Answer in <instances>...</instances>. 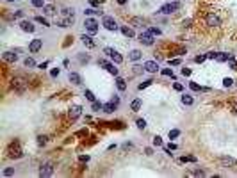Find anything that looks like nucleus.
Returning a JSON list of instances; mask_svg holds the SVG:
<instances>
[{"instance_id":"5701e85b","label":"nucleus","mask_w":237,"mask_h":178,"mask_svg":"<svg viewBox=\"0 0 237 178\" xmlns=\"http://www.w3.org/2000/svg\"><path fill=\"white\" fill-rule=\"evenodd\" d=\"M121 34L125 36V38H134V36H136V34H134V30H132L130 27H127V25L121 27Z\"/></svg>"},{"instance_id":"b1692460","label":"nucleus","mask_w":237,"mask_h":178,"mask_svg":"<svg viewBox=\"0 0 237 178\" xmlns=\"http://www.w3.org/2000/svg\"><path fill=\"white\" fill-rule=\"evenodd\" d=\"M128 57H130L132 61H139V59L143 57V52H141V50H132L130 54H128Z\"/></svg>"},{"instance_id":"7ed1b4c3","label":"nucleus","mask_w":237,"mask_h":178,"mask_svg":"<svg viewBox=\"0 0 237 178\" xmlns=\"http://www.w3.org/2000/svg\"><path fill=\"white\" fill-rule=\"evenodd\" d=\"M13 87H14L18 93H23L25 87H27V80H25L23 77H16V78H13Z\"/></svg>"},{"instance_id":"aec40b11","label":"nucleus","mask_w":237,"mask_h":178,"mask_svg":"<svg viewBox=\"0 0 237 178\" xmlns=\"http://www.w3.org/2000/svg\"><path fill=\"white\" fill-rule=\"evenodd\" d=\"M70 82L75 84V86H80V84H82V78H80L79 73H70Z\"/></svg>"},{"instance_id":"09e8293b","label":"nucleus","mask_w":237,"mask_h":178,"mask_svg":"<svg viewBox=\"0 0 237 178\" xmlns=\"http://www.w3.org/2000/svg\"><path fill=\"white\" fill-rule=\"evenodd\" d=\"M162 75H166V77H173V71H171V70H162Z\"/></svg>"},{"instance_id":"0eeeda50","label":"nucleus","mask_w":237,"mask_h":178,"mask_svg":"<svg viewBox=\"0 0 237 178\" xmlns=\"http://www.w3.org/2000/svg\"><path fill=\"white\" fill-rule=\"evenodd\" d=\"M102 25H104L107 30H116L118 25H116V20L112 16H104V20H102Z\"/></svg>"},{"instance_id":"4d7b16f0","label":"nucleus","mask_w":237,"mask_h":178,"mask_svg":"<svg viewBox=\"0 0 237 178\" xmlns=\"http://www.w3.org/2000/svg\"><path fill=\"white\" fill-rule=\"evenodd\" d=\"M118 4H120V5H125V4H127V0H118Z\"/></svg>"},{"instance_id":"6e6d98bb","label":"nucleus","mask_w":237,"mask_h":178,"mask_svg":"<svg viewBox=\"0 0 237 178\" xmlns=\"http://www.w3.org/2000/svg\"><path fill=\"white\" fill-rule=\"evenodd\" d=\"M123 148L128 150V148H132V144H130V143H125V144H123Z\"/></svg>"},{"instance_id":"864d4df0","label":"nucleus","mask_w":237,"mask_h":178,"mask_svg":"<svg viewBox=\"0 0 237 178\" xmlns=\"http://www.w3.org/2000/svg\"><path fill=\"white\" fill-rule=\"evenodd\" d=\"M13 173H14V169H5V171H4V175H5V176H11Z\"/></svg>"},{"instance_id":"20e7f679","label":"nucleus","mask_w":237,"mask_h":178,"mask_svg":"<svg viewBox=\"0 0 237 178\" xmlns=\"http://www.w3.org/2000/svg\"><path fill=\"white\" fill-rule=\"evenodd\" d=\"M178 7H180L178 2H169V4H164V5L161 7V13H162V14H171V13L177 11Z\"/></svg>"},{"instance_id":"9d476101","label":"nucleus","mask_w":237,"mask_h":178,"mask_svg":"<svg viewBox=\"0 0 237 178\" xmlns=\"http://www.w3.org/2000/svg\"><path fill=\"white\" fill-rule=\"evenodd\" d=\"M23 153H22V150L18 148V144H16V148H14V144H11V148L7 150V157H11V159H20Z\"/></svg>"},{"instance_id":"2f4dec72","label":"nucleus","mask_w":237,"mask_h":178,"mask_svg":"<svg viewBox=\"0 0 237 178\" xmlns=\"http://www.w3.org/2000/svg\"><path fill=\"white\" fill-rule=\"evenodd\" d=\"M198 159H196V157H182V159H180V162H196Z\"/></svg>"},{"instance_id":"37998d69","label":"nucleus","mask_w":237,"mask_h":178,"mask_svg":"<svg viewBox=\"0 0 237 178\" xmlns=\"http://www.w3.org/2000/svg\"><path fill=\"white\" fill-rule=\"evenodd\" d=\"M150 32H152L153 36H161V29H157V27H153V29H150Z\"/></svg>"},{"instance_id":"bf43d9fd","label":"nucleus","mask_w":237,"mask_h":178,"mask_svg":"<svg viewBox=\"0 0 237 178\" xmlns=\"http://www.w3.org/2000/svg\"><path fill=\"white\" fill-rule=\"evenodd\" d=\"M7 2H14V0H7Z\"/></svg>"},{"instance_id":"3c124183","label":"nucleus","mask_w":237,"mask_h":178,"mask_svg":"<svg viewBox=\"0 0 237 178\" xmlns=\"http://www.w3.org/2000/svg\"><path fill=\"white\" fill-rule=\"evenodd\" d=\"M182 75H184V77H189V75H191V70L184 68V70H182Z\"/></svg>"},{"instance_id":"ddd939ff","label":"nucleus","mask_w":237,"mask_h":178,"mask_svg":"<svg viewBox=\"0 0 237 178\" xmlns=\"http://www.w3.org/2000/svg\"><path fill=\"white\" fill-rule=\"evenodd\" d=\"M143 66H145V70H146V71H150V73H155V71H159V64H157L155 61H146Z\"/></svg>"},{"instance_id":"39448f33","label":"nucleus","mask_w":237,"mask_h":178,"mask_svg":"<svg viewBox=\"0 0 237 178\" xmlns=\"http://www.w3.org/2000/svg\"><path fill=\"white\" fill-rule=\"evenodd\" d=\"M139 41H141L143 45H146V46H152L155 39H153V34L148 30V32H141V34H139Z\"/></svg>"},{"instance_id":"c85d7f7f","label":"nucleus","mask_w":237,"mask_h":178,"mask_svg":"<svg viewBox=\"0 0 237 178\" xmlns=\"http://www.w3.org/2000/svg\"><path fill=\"white\" fill-rule=\"evenodd\" d=\"M23 64H25L27 68H34V66H36V62H34V59H30V57H27V59L23 61Z\"/></svg>"},{"instance_id":"ea45409f","label":"nucleus","mask_w":237,"mask_h":178,"mask_svg":"<svg viewBox=\"0 0 237 178\" xmlns=\"http://www.w3.org/2000/svg\"><path fill=\"white\" fill-rule=\"evenodd\" d=\"M189 86H191V89H193V91H203V89H201V87L198 86V84H196V82H191V84H189Z\"/></svg>"},{"instance_id":"4468645a","label":"nucleus","mask_w":237,"mask_h":178,"mask_svg":"<svg viewBox=\"0 0 237 178\" xmlns=\"http://www.w3.org/2000/svg\"><path fill=\"white\" fill-rule=\"evenodd\" d=\"M41 46H43V39H32V41H30V45H29V50L30 52H38Z\"/></svg>"},{"instance_id":"393cba45","label":"nucleus","mask_w":237,"mask_h":178,"mask_svg":"<svg viewBox=\"0 0 237 178\" xmlns=\"http://www.w3.org/2000/svg\"><path fill=\"white\" fill-rule=\"evenodd\" d=\"M141 105H143V100H134L132 105H130V109H132L134 112H137V110L141 109Z\"/></svg>"},{"instance_id":"8fccbe9b","label":"nucleus","mask_w":237,"mask_h":178,"mask_svg":"<svg viewBox=\"0 0 237 178\" xmlns=\"http://www.w3.org/2000/svg\"><path fill=\"white\" fill-rule=\"evenodd\" d=\"M180 62H182L180 59H173V61H169V64H173V66H178Z\"/></svg>"},{"instance_id":"2eb2a0df","label":"nucleus","mask_w":237,"mask_h":178,"mask_svg":"<svg viewBox=\"0 0 237 178\" xmlns=\"http://www.w3.org/2000/svg\"><path fill=\"white\" fill-rule=\"evenodd\" d=\"M80 112H82V107H80V105H73V107L70 109L68 114H70V118H71V119H77V118L80 116Z\"/></svg>"},{"instance_id":"f03ea898","label":"nucleus","mask_w":237,"mask_h":178,"mask_svg":"<svg viewBox=\"0 0 237 178\" xmlns=\"http://www.w3.org/2000/svg\"><path fill=\"white\" fill-rule=\"evenodd\" d=\"M84 25H86V29H87L89 34H96V32H98V22H96L95 18H86Z\"/></svg>"},{"instance_id":"4be33fe9","label":"nucleus","mask_w":237,"mask_h":178,"mask_svg":"<svg viewBox=\"0 0 237 178\" xmlns=\"http://www.w3.org/2000/svg\"><path fill=\"white\" fill-rule=\"evenodd\" d=\"M116 87H118L120 91H125V89H127V82H125V78L116 77Z\"/></svg>"},{"instance_id":"9b49d317","label":"nucleus","mask_w":237,"mask_h":178,"mask_svg":"<svg viewBox=\"0 0 237 178\" xmlns=\"http://www.w3.org/2000/svg\"><path fill=\"white\" fill-rule=\"evenodd\" d=\"M207 25L209 27H219L221 25V20H219V16H216V14H207Z\"/></svg>"},{"instance_id":"c9c22d12","label":"nucleus","mask_w":237,"mask_h":178,"mask_svg":"<svg viewBox=\"0 0 237 178\" xmlns=\"http://www.w3.org/2000/svg\"><path fill=\"white\" fill-rule=\"evenodd\" d=\"M32 5L34 7H43L45 5V0H32Z\"/></svg>"},{"instance_id":"72a5a7b5","label":"nucleus","mask_w":237,"mask_h":178,"mask_svg":"<svg viewBox=\"0 0 237 178\" xmlns=\"http://www.w3.org/2000/svg\"><path fill=\"white\" fill-rule=\"evenodd\" d=\"M104 109V103H100V102H93V110H102Z\"/></svg>"},{"instance_id":"c756f323","label":"nucleus","mask_w":237,"mask_h":178,"mask_svg":"<svg viewBox=\"0 0 237 178\" xmlns=\"http://www.w3.org/2000/svg\"><path fill=\"white\" fill-rule=\"evenodd\" d=\"M226 62H228V66H230V70H237V61L234 59V55L228 59V61H226Z\"/></svg>"},{"instance_id":"f8f14e48","label":"nucleus","mask_w":237,"mask_h":178,"mask_svg":"<svg viewBox=\"0 0 237 178\" xmlns=\"http://www.w3.org/2000/svg\"><path fill=\"white\" fill-rule=\"evenodd\" d=\"M54 175V167L52 164H45V166H41V169H39V176H52Z\"/></svg>"},{"instance_id":"c03bdc74","label":"nucleus","mask_w":237,"mask_h":178,"mask_svg":"<svg viewBox=\"0 0 237 178\" xmlns=\"http://www.w3.org/2000/svg\"><path fill=\"white\" fill-rule=\"evenodd\" d=\"M152 82H153V80H145V82H143V84H139V89H143V87H148V86H150Z\"/></svg>"},{"instance_id":"603ef678","label":"nucleus","mask_w":237,"mask_h":178,"mask_svg":"<svg viewBox=\"0 0 237 178\" xmlns=\"http://www.w3.org/2000/svg\"><path fill=\"white\" fill-rule=\"evenodd\" d=\"M59 71H61V70L55 68V70H52V73H50V75H52V77H57V75H59Z\"/></svg>"},{"instance_id":"dca6fc26","label":"nucleus","mask_w":237,"mask_h":178,"mask_svg":"<svg viewBox=\"0 0 237 178\" xmlns=\"http://www.w3.org/2000/svg\"><path fill=\"white\" fill-rule=\"evenodd\" d=\"M219 164L223 166H237V160L232 157H219Z\"/></svg>"},{"instance_id":"5fc2aeb1","label":"nucleus","mask_w":237,"mask_h":178,"mask_svg":"<svg viewBox=\"0 0 237 178\" xmlns=\"http://www.w3.org/2000/svg\"><path fill=\"white\" fill-rule=\"evenodd\" d=\"M80 160H82V162H87L89 157H87V155H80Z\"/></svg>"},{"instance_id":"4c0bfd02","label":"nucleus","mask_w":237,"mask_h":178,"mask_svg":"<svg viewBox=\"0 0 237 178\" xmlns=\"http://www.w3.org/2000/svg\"><path fill=\"white\" fill-rule=\"evenodd\" d=\"M46 141H48L46 135H39L38 137V144H46Z\"/></svg>"},{"instance_id":"13d9d810","label":"nucleus","mask_w":237,"mask_h":178,"mask_svg":"<svg viewBox=\"0 0 237 178\" xmlns=\"http://www.w3.org/2000/svg\"><path fill=\"white\" fill-rule=\"evenodd\" d=\"M234 112H235V114H237V107H235V109H234Z\"/></svg>"},{"instance_id":"a19ab883","label":"nucleus","mask_w":237,"mask_h":178,"mask_svg":"<svg viewBox=\"0 0 237 178\" xmlns=\"http://www.w3.org/2000/svg\"><path fill=\"white\" fill-rule=\"evenodd\" d=\"M87 16H91V14H100V11H96V9H86V11H84Z\"/></svg>"},{"instance_id":"f257e3e1","label":"nucleus","mask_w":237,"mask_h":178,"mask_svg":"<svg viewBox=\"0 0 237 178\" xmlns=\"http://www.w3.org/2000/svg\"><path fill=\"white\" fill-rule=\"evenodd\" d=\"M104 54H105L107 57H111L112 61L116 62V64H121V62H123V57L120 55V52H118V50H114V48H109V46H107V48H104Z\"/></svg>"},{"instance_id":"79ce46f5","label":"nucleus","mask_w":237,"mask_h":178,"mask_svg":"<svg viewBox=\"0 0 237 178\" xmlns=\"http://www.w3.org/2000/svg\"><path fill=\"white\" fill-rule=\"evenodd\" d=\"M153 144H155V146H162V139L159 137V135H155V137H153Z\"/></svg>"},{"instance_id":"49530a36","label":"nucleus","mask_w":237,"mask_h":178,"mask_svg":"<svg viewBox=\"0 0 237 178\" xmlns=\"http://www.w3.org/2000/svg\"><path fill=\"white\" fill-rule=\"evenodd\" d=\"M137 127H139V128H145V127H146V121H145V119H137Z\"/></svg>"},{"instance_id":"7c9ffc66","label":"nucleus","mask_w":237,"mask_h":178,"mask_svg":"<svg viewBox=\"0 0 237 178\" xmlns=\"http://www.w3.org/2000/svg\"><path fill=\"white\" fill-rule=\"evenodd\" d=\"M34 20H36V22H38V23H43L45 27H50V23L46 22V18H43V16H36Z\"/></svg>"},{"instance_id":"de8ad7c7","label":"nucleus","mask_w":237,"mask_h":178,"mask_svg":"<svg viewBox=\"0 0 237 178\" xmlns=\"http://www.w3.org/2000/svg\"><path fill=\"white\" fill-rule=\"evenodd\" d=\"M205 59H209V57H207V55H198V57H196V59H194V61H196V62H198V64H200V62H203Z\"/></svg>"},{"instance_id":"cd10ccee","label":"nucleus","mask_w":237,"mask_h":178,"mask_svg":"<svg viewBox=\"0 0 237 178\" xmlns=\"http://www.w3.org/2000/svg\"><path fill=\"white\" fill-rule=\"evenodd\" d=\"M43 13L50 16V14H54V13H55V7H54V5H43Z\"/></svg>"},{"instance_id":"1a4fd4ad","label":"nucleus","mask_w":237,"mask_h":178,"mask_svg":"<svg viewBox=\"0 0 237 178\" xmlns=\"http://www.w3.org/2000/svg\"><path fill=\"white\" fill-rule=\"evenodd\" d=\"M20 29H22L23 32H34L36 30V27L32 25L30 20H22V22H20Z\"/></svg>"},{"instance_id":"6ab92c4d","label":"nucleus","mask_w":237,"mask_h":178,"mask_svg":"<svg viewBox=\"0 0 237 178\" xmlns=\"http://www.w3.org/2000/svg\"><path fill=\"white\" fill-rule=\"evenodd\" d=\"M232 57V54H225V52H218V54H216V61L218 62H226Z\"/></svg>"},{"instance_id":"bb28decb","label":"nucleus","mask_w":237,"mask_h":178,"mask_svg":"<svg viewBox=\"0 0 237 178\" xmlns=\"http://www.w3.org/2000/svg\"><path fill=\"white\" fill-rule=\"evenodd\" d=\"M182 103H185V105H193L194 100H193L191 95H184V96H182Z\"/></svg>"},{"instance_id":"412c9836","label":"nucleus","mask_w":237,"mask_h":178,"mask_svg":"<svg viewBox=\"0 0 237 178\" xmlns=\"http://www.w3.org/2000/svg\"><path fill=\"white\" fill-rule=\"evenodd\" d=\"M18 59V55L14 54V52H5V54H4V61L5 62H14Z\"/></svg>"},{"instance_id":"e433bc0d","label":"nucleus","mask_w":237,"mask_h":178,"mask_svg":"<svg viewBox=\"0 0 237 178\" xmlns=\"http://www.w3.org/2000/svg\"><path fill=\"white\" fill-rule=\"evenodd\" d=\"M180 135V130H169V139H175Z\"/></svg>"},{"instance_id":"473e14b6","label":"nucleus","mask_w":237,"mask_h":178,"mask_svg":"<svg viewBox=\"0 0 237 178\" xmlns=\"http://www.w3.org/2000/svg\"><path fill=\"white\" fill-rule=\"evenodd\" d=\"M84 96L89 100V102H95V95H93V93L89 91V89H86V93H84Z\"/></svg>"},{"instance_id":"a878e982","label":"nucleus","mask_w":237,"mask_h":178,"mask_svg":"<svg viewBox=\"0 0 237 178\" xmlns=\"http://www.w3.org/2000/svg\"><path fill=\"white\" fill-rule=\"evenodd\" d=\"M80 39H82V43H84V45H87L89 48H93V46H95V43H93V39H91L89 36H86V34H84V36H82Z\"/></svg>"},{"instance_id":"58836bf2","label":"nucleus","mask_w":237,"mask_h":178,"mask_svg":"<svg viewBox=\"0 0 237 178\" xmlns=\"http://www.w3.org/2000/svg\"><path fill=\"white\" fill-rule=\"evenodd\" d=\"M143 70H145V66H139V64H136V66H134V73H136V75L143 73Z\"/></svg>"},{"instance_id":"6e6552de","label":"nucleus","mask_w":237,"mask_h":178,"mask_svg":"<svg viewBox=\"0 0 237 178\" xmlns=\"http://www.w3.org/2000/svg\"><path fill=\"white\" fill-rule=\"evenodd\" d=\"M118 105H120V98L116 96V98H112L109 103H105V105H104V112H109V114H111V112H114Z\"/></svg>"},{"instance_id":"f704fd0d","label":"nucleus","mask_w":237,"mask_h":178,"mask_svg":"<svg viewBox=\"0 0 237 178\" xmlns=\"http://www.w3.org/2000/svg\"><path fill=\"white\" fill-rule=\"evenodd\" d=\"M232 84H234V80H232V78H228V77H226V78H223V86H225V87H230Z\"/></svg>"},{"instance_id":"a211bd4d","label":"nucleus","mask_w":237,"mask_h":178,"mask_svg":"<svg viewBox=\"0 0 237 178\" xmlns=\"http://www.w3.org/2000/svg\"><path fill=\"white\" fill-rule=\"evenodd\" d=\"M130 23H132L134 27H145V25H146V22H145L141 16H134V18L130 20Z\"/></svg>"},{"instance_id":"a18cd8bd","label":"nucleus","mask_w":237,"mask_h":178,"mask_svg":"<svg viewBox=\"0 0 237 178\" xmlns=\"http://www.w3.org/2000/svg\"><path fill=\"white\" fill-rule=\"evenodd\" d=\"M23 16H25V13L22 9H20V11H14V18H23Z\"/></svg>"},{"instance_id":"f3484780","label":"nucleus","mask_w":237,"mask_h":178,"mask_svg":"<svg viewBox=\"0 0 237 178\" xmlns=\"http://www.w3.org/2000/svg\"><path fill=\"white\" fill-rule=\"evenodd\" d=\"M71 23H73V18H70V16H64L63 20H57L55 22V25H59V27H70Z\"/></svg>"},{"instance_id":"423d86ee","label":"nucleus","mask_w":237,"mask_h":178,"mask_svg":"<svg viewBox=\"0 0 237 178\" xmlns=\"http://www.w3.org/2000/svg\"><path fill=\"white\" fill-rule=\"evenodd\" d=\"M98 66H104L109 73H111V75H114V77H118V68L114 66V64H111V62H107L105 59H100L98 61Z\"/></svg>"}]
</instances>
